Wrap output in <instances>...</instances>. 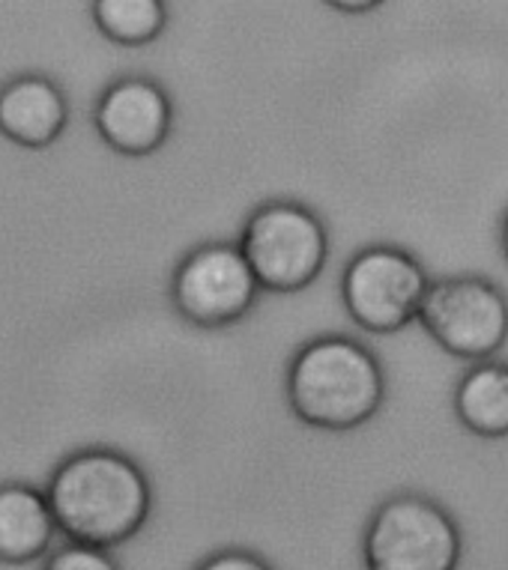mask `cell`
<instances>
[{"mask_svg":"<svg viewBox=\"0 0 508 570\" xmlns=\"http://www.w3.org/2000/svg\"><path fill=\"white\" fill-rule=\"evenodd\" d=\"M455 415L463 428L481 440L508 436V365L506 362H479L463 371L455 389Z\"/></svg>","mask_w":508,"mask_h":570,"instance_id":"cell-11","label":"cell"},{"mask_svg":"<svg viewBox=\"0 0 508 570\" xmlns=\"http://www.w3.org/2000/svg\"><path fill=\"white\" fill-rule=\"evenodd\" d=\"M428 272L398 245H371L353 254L341 275V302L350 320L371 335H398L419 317Z\"/></svg>","mask_w":508,"mask_h":570,"instance_id":"cell-6","label":"cell"},{"mask_svg":"<svg viewBox=\"0 0 508 570\" xmlns=\"http://www.w3.org/2000/svg\"><path fill=\"white\" fill-rule=\"evenodd\" d=\"M383 397V365L353 337H314L287 367V403L293 415L318 431H356L380 412Z\"/></svg>","mask_w":508,"mask_h":570,"instance_id":"cell-2","label":"cell"},{"mask_svg":"<svg viewBox=\"0 0 508 570\" xmlns=\"http://www.w3.org/2000/svg\"><path fill=\"white\" fill-rule=\"evenodd\" d=\"M461 556V525L424 493L389 495L362 538L365 570H458Z\"/></svg>","mask_w":508,"mask_h":570,"instance_id":"cell-4","label":"cell"},{"mask_svg":"<svg viewBox=\"0 0 508 570\" xmlns=\"http://www.w3.org/2000/svg\"><path fill=\"white\" fill-rule=\"evenodd\" d=\"M96 30L123 48H144L168 28V7L162 0H96L90 7Z\"/></svg>","mask_w":508,"mask_h":570,"instance_id":"cell-12","label":"cell"},{"mask_svg":"<svg viewBox=\"0 0 508 570\" xmlns=\"http://www.w3.org/2000/svg\"><path fill=\"white\" fill-rule=\"evenodd\" d=\"M69 122L67 94L46 76H21L0 87V135L25 150H46Z\"/></svg>","mask_w":508,"mask_h":570,"instance_id":"cell-9","label":"cell"},{"mask_svg":"<svg viewBox=\"0 0 508 570\" xmlns=\"http://www.w3.org/2000/svg\"><path fill=\"white\" fill-rule=\"evenodd\" d=\"M261 291L300 293L321 278L330 234L309 206L273 200L254 209L236 243Z\"/></svg>","mask_w":508,"mask_h":570,"instance_id":"cell-3","label":"cell"},{"mask_svg":"<svg viewBox=\"0 0 508 570\" xmlns=\"http://www.w3.org/2000/svg\"><path fill=\"white\" fill-rule=\"evenodd\" d=\"M46 499L57 532L96 550L135 538L153 508L144 469L111 449H85L63 460L48 481Z\"/></svg>","mask_w":508,"mask_h":570,"instance_id":"cell-1","label":"cell"},{"mask_svg":"<svg viewBox=\"0 0 508 570\" xmlns=\"http://www.w3.org/2000/svg\"><path fill=\"white\" fill-rule=\"evenodd\" d=\"M42 570H120V564L114 561L108 550H96V547H85V543H67V547H60L48 556Z\"/></svg>","mask_w":508,"mask_h":570,"instance_id":"cell-13","label":"cell"},{"mask_svg":"<svg viewBox=\"0 0 508 570\" xmlns=\"http://www.w3.org/2000/svg\"><path fill=\"white\" fill-rule=\"evenodd\" d=\"M57 525L46 493L28 484H0V561L30 564L51 552Z\"/></svg>","mask_w":508,"mask_h":570,"instance_id":"cell-10","label":"cell"},{"mask_svg":"<svg viewBox=\"0 0 508 570\" xmlns=\"http://www.w3.org/2000/svg\"><path fill=\"white\" fill-rule=\"evenodd\" d=\"M195 570H273V564L248 550H222L201 561Z\"/></svg>","mask_w":508,"mask_h":570,"instance_id":"cell-14","label":"cell"},{"mask_svg":"<svg viewBox=\"0 0 508 570\" xmlns=\"http://www.w3.org/2000/svg\"><path fill=\"white\" fill-rule=\"evenodd\" d=\"M416 320L433 344L470 365L490 362L508 344V296L481 275L431 281Z\"/></svg>","mask_w":508,"mask_h":570,"instance_id":"cell-5","label":"cell"},{"mask_svg":"<svg viewBox=\"0 0 508 570\" xmlns=\"http://www.w3.org/2000/svg\"><path fill=\"white\" fill-rule=\"evenodd\" d=\"M94 126L114 153L141 159L168 140L174 129V105L150 78H120L99 96Z\"/></svg>","mask_w":508,"mask_h":570,"instance_id":"cell-8","label":"cell"},{"mask_svg":"<svg viewBox=\"0 0 508 570\" xmlns=\"http://www.w3.org/2000/svg\"><path fill=\"white\" fill-rule=\"evenodd\" d=\"M330 10H335V12H374V10H380V3H374V0H339V3H330Z\"/></svg>","mask_w":508,"mask_h":570,"instance_id":"cell-15","label":"cell"},{"mask_svg":"<svg viewBox=\"0 0 508 570\" xmlns=\"http://www.w3.org/2000/svg\"><path fill=\"white\" fill-rule=\"evenodd\" d=\"M499 245H502V254H506V261H508V213H506V222H502V234H499Z\"/></svg>","mask_w":508,"mask_h":570,"instance_id":"cell-16","label":"cell"},{"mask_svg":"<svg viewBox=\"0 0 508 570\" xmlns=\"http://www.w3.org/2000/svg\"><path fill=\"white\" fill-rule=\"evenodd\" d=\"M257 281L236 245H201L183 257L170 278V302L183 320L222 328L243 320L257 302Z\"/></svg>","mask_w":508,"mask_h":570,"instance_id":"cell-7","label":"cell"}]
</instances>
